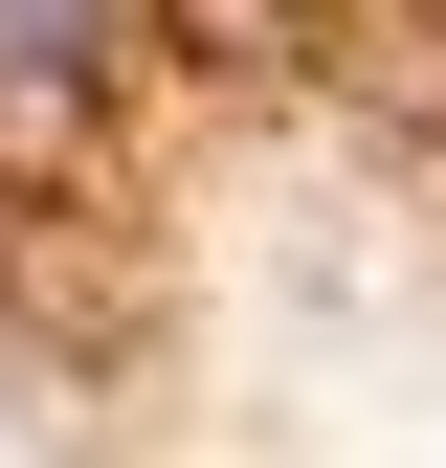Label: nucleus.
Wrapping results in <instances>:
<instances>
[{"mask_svg": "<svg viewBox=\"0 0 446 468\" xmlns=\"http://www.w3.org/2000/svg\"><path fill=\"white\" fill-rule=\"evenodd\" d=\"M112 23H134V0H0V112H68L112 68Z\"/></svg>", "mask_w": 446, "mask_h": 468, "instance_id": "f257e3e1", "label": "nucleus"}]
</instances>
